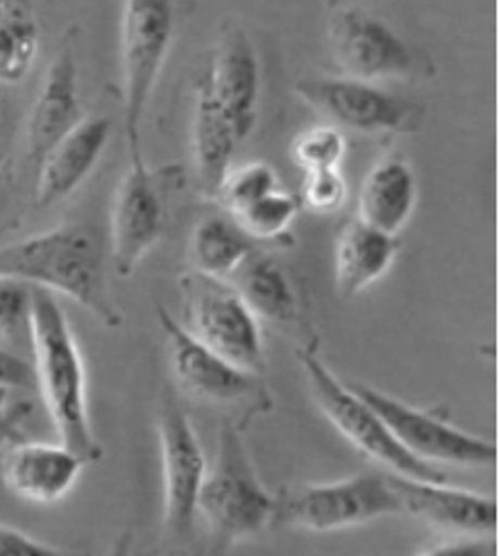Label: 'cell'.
<instances>
[{
  "label": "cell",
  "instance_id": "obj_6",
  "mask_svg": "<svg viewBox=\"0 0 499 556\" xmlns=\"http://www.w3.org/2000/svg\"><path fill=\"white\" fill-rule=\"evenodd\" d=\"M174 42V5L166 0H127L119 23L125 132L132 159L142 156V121Z\"/></svg>",
  "mask_w": 499,
  "mask_h": 556
},
{
  "label": "cell",
  "instance_id": "obj_3",
  "mask_svg": "<svg viewBox=\"0 0 499 556\" xmlns=\"http://www.w3.org/2000/svg\"><path fill=\"white\" fill-rule=\"evenodd\" d=\"M276 495L266 491L252 464L242 430L225 422L217 432L215 462L207 466L197 498V515L205 520L219 549L254 538L273 522Z\"/></svg>",
  "mask_w": 499,
  "mask_h": 556
},
{
  "label": "cell",
  "instance_id": "obj_7",
  "mask_svg": "<svg viewBox=\"0 0 499 556\" xmlns=\"http://www.w3.org/2000/svg\"><path fill=\"white\" fill-rule=\"evenodd\" d=\"M181 293L188 315L185 330L236 369L264 376L266 346L261 323L234 288L227 281L191 271L181 276Z\"/></svg>",
  "mask_w": 499,
  "mask_h": 556
},
{
  "label": "cell",
  "instance_id": "obj_14",
  "mask_svg": "<svg viewBox=\"0 0 499 556\" xmlns=\"http://www.w3.org/2000/svg\"><path fill=\"white\" fill-rule=\"evenodd\" d=\"M391 489L397 495L399 515H409L436 530L465 534V538L485 540L497 530V501L465 489H453L448 483H428L402 479L387 473Z\"/></svg>",
  "mask_w": 499,
  "mask_h": 556
},
{
  "label": "cell",
  "instance_id": "obj_20",
  "mask_svg": "<svg viewBox=\"0 0 499 556\" xmlns=\"http://www.w3.org/2000/svg\"><path fill=\"white\" fill-rule=\"evenodd\" d=\"M417 205V176L405 156H385L358 188V220L397 237Z\"/></svg>",
  "mask_w": 499,
  "mask_h": 556
},
{
  "label": "cell",
  "instance_id": "obj_1",
  "mask_svg": "<svg viewBox=\"0 0 499 556\" xmlns=\"http://www.w3.org/2000/svg\"><path fill=\"white\" fill-rule=\"evenodd\" d=\"M29 342L35 354V383L39 386L47 413L52 417L59 444L95 464L103 446L95 440L88 410V381L74 327L54 293L33 288Z\"/></svg>",
  "mask_w": 499,
  "mask_h": 556
},
{
  "label": "cell",
  "instance_id": "obj_28",
  "mask_svg": "<svg viewBox=\"0 0 499 556\" xmlns=\"http://www.w3.org/2000/svg\"><path fill=\"white\" fill-rule=\"evenodd\" d=\"M33 286L0 276V342L29 340Z\"/></svg>",
  "mask_w": 499,
  "mask_h": 556
},
{
  "label": "cell",
  "instance_id": "obj_27",
  "mask_svg": "<svg viewBox=\"0 0 499 556\" xmlns=\"http://www.w3.org/2000/svg\"><path fill=\"white\" fill-rule=\"evenodd\" d=\"M291 156L305 174L338 172L346 156V137L332 125H315L293 139Z\"/></svg>",
  "mask_w": 499,
  "mask_h": 556
},
{
  "label": "cell",
  "instance_id": "obj_32",
  "mask_svg": "<svg viewBox=\"0 0 499 556\" xmlns=\"http://www.w3.org/2000/svg\"><path fill=\"white\" fill-rule=\"evenodd\" d=\"M417 556H492V542L475 540V538L453 540V542L436 544V547Z\"/></svg>",
  "mask_w": 499,
  "mask_h": 556
},
{
  "label": "cell",
  "instance_id": "obj_19",
  "mask_svg": "<svg viewBox=\"0 0 499 556\" xmlns=\"http://www.w3.org/2000/svg\"><path fill=\"white\" fill-rule=\"evenodd\" d=\"M397 237L383 235L351 217L336 232L334 242V283L342 298L363 293L368 286L381 281L397 260Z\"/></svg>",
  "mask_w": 499,
  "mask_h": 556
},
{
  "label": "cell",
  "instance_id": "obj_8",
  "mask_svg": "<svg viewBox=\"0 0 499 556\" xmlns=\"http://www.w3.org/2000/svg\"><path fill=\"white\" fill-rule=\"evenodd\" d=\"M327 42L346 78L375 84L409 78L419 68V52L391 23L361 3H332L327 13Z\"/></svg>",
  "mask_w": 499,
  "mask_h": 556
},
{
  "label": "cell",
  "instance_id": "obj_15",
  "mask_svg": "<svg viewBox=\"0 0 499 556\" xmlns=\"http://www.w3.org/2000/svg\"><path fill=\"white\" fill-rule=\"evenodd\" d=\"M200 78L215 96V101L232 117L236 135L244 142L256 125L258 96H261V66H258V54L244 27L225 23L213 62Z\"/></svg>",
  "mask_w": 499,
  "mask_h": 556
},
{
  "label": "cell",
  "instance_id": "obj_33",
  "mask_svg": "<svg viewBox=\"0 0 499 556\" xmlns=\"http://www.w3.org/2000/svg\"><path fill=\"white\" fill-rule=\"evenodd\" d=\"M29 410H33V408H29L27 403H17V405H13V408H10V413L5 415V420L0 422V452H3V446H5L10 437H15L17 427L23 425V420L29 415Z\"/></svg>",
  "mask_w": 499,
  "mask_h": 556
},
{
  "label": "cell",
  "instance_id": "obj_23",
  "mask_svg": "<svg viewBox=\"0 0 499 556\" xmlns=\"http://www.w3.org/2000/svg\"><path fill=\"white\" fill-rule=\"evenodd\" d=\"M256 252V242L239 230V225L229 215H205L195 223L191 240H188V256H191L193 274L229 281L248 254Z\"/></svg>",
  "mask_w": 499,
  "mask_h": 556
},
{
  "label": "cell",
  "instance_id": "obj_11",
  "mask_svg": "<svg viewBox=\"0 0 499 556\" xmlns=\"http://www.w3.org/2000/svg\"><path fill=\"white\" fill-rule=\"evenodd\" d=\"M295 96L324 117L336 130L366 135L395 132L412 127L419 113L405 98L383 91L381 86L346 76H309L295 84Z\"/></svg>",
  "mask_w": 499,
  "mask_h": 556
},
{
  "label": "cell",
  "instance_id": "obj_25",
  "mask_svg": "<svg viewBox=\"0 0 499 556\" xmlns=\"http://www.w3.org/2000/svg\"><path fill=\"white\" fill-rule=\"evenodd\" d=\"M299 207L303 205H299L295 193L276 188L273 193L264 195L261 201L232 215V220L252 242H276L291 232Z\"/></svg>",
  "mask_w": 499,
  "mask_h": 556
},
{
  "label": "cell",
  "instance_id": "obj_17",
  "mask_svg": "<svg viewBox=\"0 0 499 556\" xmlns=\"http://www.w3.org/2000/svg\"><path fill=\"white\" fill-rule=\"evenodd\" d=\"M88 466L62 444L20 442L3 459L5 489L27 503L52 505L64 501Z\"/></svg>",
  "mask_w": 499,
  "mask_h": 556
},
{
  "label": "cell",
  "instance_id": "obj_35",
  "mask_svg": "<svg viewBox=\"0 0 499 556\" xmlns=\"http://www.w3.org/2000/svg\"><path fill=\"white\" fill-rule=\"evenodd\" d=\"M10 408H13V405H10V391L0 389V422L5 420V415L10 413Z\"/></svg>",
  "mask_w": 499,
  "mask_h": 556
},
{
  "label": "cell",
  "instance_id": "obj_5",
  "mask_svg": "<svg viewBox=\"0 0 499 556\" xmlns=\"http://www.w3.org/2000/svg\"><path fill=\"white\" fill-rule=\"evenodd\" d=\"M399 515L387 473H356L332 483H295L276 493V528L338 532Z\"/></svg>",
  "mask_w": 499,
  "mask_h": 556
},
{
  "label": "cell",
  "instance_id": "obj_24",
  "mask_svg": "<svg viewBox=\"0 0 499 556\" xmlns=\"http://www.w3.org/2000/svg\"><path fill=\"white\" fill-rule=\"evenodd\" d=\"M39 23L35 10L17 0H0V84H20L35 66Z\"/></svg>",
  "mask_w": 499,
  "mask_h": 556
},
{
  "label": "cell",
  "instance_id": "obj_13",
  "mask_svg": "<svg viewBox=\"0 0 499 556\" xmlns=\"http://www.w3.org/2000/svg\"><path fill=\"white\" fill-rule=\"evenodd\" d=\"M166 211L156 176L144 164V156L132 159L117 186L113 213H110V260L119 278L135 274L139 262L164 232Z\"/></svg>",
  "mask_w": 499,
  "mask_h": 556
},
{
  "label": "cell",
  "instance_id": "obj_21",
  "mask_svg": "<svg viewBox=\"0 0 499 556\" xmlns=\"http://www.w3.org/2000/svg\"><path fill=\"white\" fill-rule=\"evenodd\" d=\"M227 283L234 288L258 323L295 325L303 315L291 276L271 254H248Z\"/></svg>",
  "mask_w": 499,
  "mask_h": 556
},
{
  "label": "cell",
  "instance_id": "obj_16",
  "mask_svg": "<svg viewBox=\"0 0 499 556\" xmlns=\"http://www.w3.org/2000/svg\"><path fill=\"white\" fill-rule=\"evenodd\" d=\"M113 132V123L105 115L78 121L49 152L39 159L35 203L49 207L81 186L103 156Z\"/></svg>",
  "mask_w": 499,
  "mask_h": 556
},
{
  "label": "cell",
  "instance_id": "obj_31",
  "mask_svg": "<svg viewBox=\"0 0 499 556\" xmlns=\"http://www.w3.org/2000/svg\"><path fill=\"white\" fill-rule=\"evenodd\" d=\"M35 383V371L23 356L10 352L8 346L0 342V389H29Z\"/></svg>",
  "mask_w": 499,
  "mask_h": 556
},
{
  "label": "cell",
  "instance_id": "obj_4",
  "mask_svg": "<svg viewBox=\"0 0 499 556\" xmlns=\"http://www.w3.org/2000/svg\"><path fill=\"white\" fill-rule=\"evenodd\" d=\"M297 362L307 376L317 408L358 452L366 454L375 464L385 466L393 476L428 483H446V473L438 466H428L414 459L395 442V437L383 425L381 417L375 415L371 405L358 399L348 389V383L336 379V374L319 359L315 346H299Z\"/></svg>",
  "mask_w": 499,
  "mask_h": 556
},
{
  "label": "cell",
  "instance_id": "obj_12",
  "mask_svg": "<svg viewBox=\"0 0 499 556\" xmlns=\"http://www.w3.org/2000/svg\"><path fill=\"white\" fill-rule=\"evenodd\" d=\"M156 317L166 334L176 383L191 399L215 405L261 399V376L236 369L234 364L200 344L162 303H156Z\"/></svg>",
  "mask_w": 499,
  "mask_h": 556
},
{
  "label": "cell",
  "instance_id": "obj_2",
  "mask_svg": "<svg viewBox=\"0 0 499 556\" xmlns=\"http://www.w3.org/2000/svg\"><path fill=\"white\" fill-rule=\"evenodd\" d=\"M0 276L49 293H64L113 330L125 323L107 288L98 237L84 225H62L0 247Z\"/></svg>",
  "mask_w": 499,
  "mask_h": 556
},
{
  "label": "cell",
  "instance_id": "obj_10",
  "mask_svg": "<svg viewBox=\"0 0 499 556\" xmlns=\"http://www.w3.org/2000/svg\"><path fill=\"white\" fill-rule=\"evenodd\" d=\"M358 399L371 405L383 425L391 430L402 450L428 466H492L497 462V446L490 440L463 432L438 415L436 410H422L414 405L397 401L395 395L373 389L366 383H348Z\"/></svg>",
  "mask_w": 499,
  "mask_h": 556
},
{
  "label": "cell",
  "instance_id": "obj_26",
  "mask_svg": "<svg viewBox=\"0 0 499 556\" xmlns=\"http://www.w3.org/2000/svg\"><path fill=\"white\" fill-rule=\"evenodd\" d=\"M276 188H281L276 168L264 162H252V164L229 168L222 181H219L215 195L219 205L227 211V215L232 217L252 203L261 201L264 195L273 193Z\"/></svg>",
  "mask_w": 499,
  "mask_h": 556
},
{
  "label": "cell",
  "instance_id": "obj_34",
  "mask_svg": "<svg viewBox=\"0 0 499 556\" xmlns=\"http://www.w3.org/2000/svg\"><path fill=\"white\" fill-rule=\"evenodd\" d=\"M132 554V530H125L117 534V540L113 542V547L107 549L105 556H129Z\"/></svg>",
  "mask_w": 499,
  "mask_h": 556
},
{
  "label": "cell",
  "instance_id": "obj_9",
  "mask_svg": "<svg viewBox=\"0 0 499 556\" xmlns=\"http://www.w3.org/2000/svg\"><path fill=\"white\" fill-rule=\"evenodd\" d=\"M158 450H162L164 530L171 540H185L197 518V498L207 473V456L193 430L181 399L164 386L156 408Z\"/></svg>",
  "mask_w": 499,
  "mask_h": 556
},
{
  "label": "cell",
  "instance_id": "obj_29",
  "mask_svg": "<svg viewBox=\"0 0 499 556\" xmlns=\"http://www.w3.org/2000/svg\"><path fill=\"white\" fill-rule=\"evenodd\" d=\"M348 186L342 172H312L305 174L297 201L312 213H334L346 203Z\"/></svg>",
  "mask_w": 499,
  "mask_h": 556
},
{
  "label": "cell",
  "instance_id": "obj_22",
  "mask_svg": "<svg viewBox=\"0 0 499 556\" xmlns=\"http://www.w3.org/2000/svg\"><path fill=\"white\" fill-rule=\"evenodd\" d=\"M242 142L236 135L232 117L215 101L203 78L195 86V111H193V159L195 172L203 191L215 195L219 181L232 168V156L236 144Z\"/></svg>",
  "mask_w": 499,
  "mask_h": 556
},
{
  "label": "cell",
  "instance_id": "obj_18",
  "mask_svg": "<svg viewBox=\"0 0 499 556\" xmlns=\"http://www.w3.org/2000/svg\"><path fill=\"white\" fill-rule=\"evenodd\" d=\"M78 123V64L72 47H62L49 64L27 121L29 156L39 162Z\"/></svg>",
  "mask_w": 499,
  "mask_h": 556
},
{
  "label": "cell",
  "instance_id": "obj_30",
  "mask_svg": "<svg viewBox=\"0 0 499 556\" xmlns=\"http://www.w3.org/2000/svg\"><path fill=\"white\" fill-rule=\"evenodd\" d=\"M0 556H88L84 552H68L52 547L39 540H33L29 534L20 532L8 525H0Z\"/></svg>",
  "mask_w": 499,
  "mask_h": 556
}]
</instances>
